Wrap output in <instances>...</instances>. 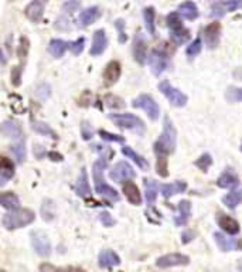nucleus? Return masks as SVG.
<instances>
[{
  "mask_svg": "<svg viewBox=\"0 0 242 272\" xmlns=\"http://www.w3.org/2000/svg\"><path fill=\"white\" fill-rule=\"evenodd\" d=\"M123 193H125V197L128 198V201L134 206H140L142 204V194H140V190L139 187L134 185V182L128 180L123 183Z\"/></svg>",
  "mask_w": 242,
  "mask_h": 272,
  "instance_id": "nucleus-21",
  "label": "nucleus"
},
{
  "mask_svg": "<svg viewBox=\"0 0 242 272\" xmlns=\"http://www.w3.org/2000/svg\"><path fill=\"white\" fill-rule=\"evenodd\" d=\"M240 150H241V152H242V142H241V148H240Z\"/></svg>",
  "mask_w": 242,
  "mask_h": 272,
  "instance_id": "nucleus-59",
  "label": "nucleus"
},
{
  "mask_svg": "<svg viewBox=\"0 0 242 272\" xmlns=\"http://www.w3.org/2000/svg\"><path fill=\"white\" fill-rule=\"evenodd\" d=\"M34 220H36L34 211L28 210V209H16V210H10L7 214H4L1 218V223L6 230L13 231V230L30 225Z\"/></svg>",
  "mask_w": 242,
  "mask_h": 272,
  "instance_id": "nucleus-2",
  "label": "nucleus"
},
{
  "mask_svg": "<svg viewBox=\"0 0 242 272\" xmlns=\"http://www.w3.org/2000/svg\"><path fill=\"white\" fill-rule=\"evenodd\" d=\"M225 98L228 102H242V88H228Z\"/></svg>",
  "mask_w": 242,
  "mask_h": 272,
  "instance_id": "nucleus-43",
  "label": "nucleus"
},
{
  "mask_svg": "<svg viewBox=\"0 0 242 272\" xmlns=\"http://www.w3.org/2000/svg\"><path fill=\"white\" fill-rule=\"evenodd\" d=\"M195 237V233L191 230H187L182 234V243L183 244H188L190 241H193V238Z\"/></svg>",
  "mask_w": 242,
  "mask_h": 272,
  "instance_id": "nucleus-53",
  "label": "nucleus"
},
{
  "mask_svg": "<svg viewBox=\"0 0 242 272\" xmlns=\"http://www.w3.org/2000/svg\"><path fill=\"white\" fill-rule=\"evenodd\" d=\"M98 264H99L101 268H113V267H118L121 264V258L115 251L104 249V251L99 252Z\"/></svg>",
  "mask_w": 242,
  "mask_h": 272,
  "instance_id": "nucleus-19",
  "label": "nucleus"
},
{
  "mask_svg": "<svg viewBox=\"0 0 242 272\" xmlns=\"http://www.w3.org/2000/svg\"><path fill=\"white\" fill-rule=\"evenodd\" d=\"M81 9V3L77 1V0H68L62 4V12L68 13V14H73V13L78 12Z\"/></svg>",
  "mask_w": 242,
  "mask_h": 272,
  "instance_id": "nucleus-46",
  "label": "nucleus"
},
{
  "mask_svg": "<svg viewBox=\"0 0 242 272\" xmlns=\"http://www.w3.org/2000/svg\"><path fill=\"white\" fill-rule=\"evenodd\" d=\"M122 153L126 156V158H129V159H132V161L142 169V170H149V163L146 161L143 156H140L139 153H136L134 149L129 148V146H123L122 148Z\"/></svg>",
  "mask_w": 242,
  "mask_h": 272,
  "instance_id": "nucleus-33",
  "label": "nucleus"
},
{
  "mask_svg": "<svg viewBox=\"0 0 242 272\" xmlns=\"http://www.w3.org/2000/svg\"><path fill=\"white\" fill-rule=\"evenodd\" d=\"M156 172L160 177H167L169 176V167H167V159L164 156H158L156 162Z\"/></svg>",
  "mask_w": 242,
  "mask_h": 272,
  "instance_id": "nucleus-42",
  "label": "nucleus"
},
{
  "mask_svg": "<svg viewBox=\"0 0 242 272\" xmlns=\"http://www.w3.org/2000/svg\"><path fill=\"white\" fill-rule=\"evenodd\" d=\"M105 101H107V105L110 108H123L125 107V102L119 97H115V95H108Z\"/></svg>",
  "mask_w": 242,
  "mask_h": 272,
  "instance_id": "nucleus-50",
  "label": "nucleus"
},
{
  "mask_svg": "<svg viewBox=\"0 0 242 272\" xmlns=\"http://www.w3.org/2000/svg\"><path fill=\"white\" fill-rule=\"evenodd\" d=\"M187 190V183L183 180H177L174 183H166V185L160 186V193L164 198H170L176 194L184 193Z\"/></svg>",
  "mask_w": 242,
  "mask_h": 272,
  "instance_id": "nucleus-20",
  "label": "nucleus"
},
{
  "mask_svg": "<svg viewBox=\"0 0 242 272\" xmlns=\"http://www.w3.org/2000/svg\"><path fill=\"white\" fill-rule=\"evenodd\" d=\"M41 1H43V3H46V4H47V1H49V0H41Z\"/></svg>",
  "mask_w": 242,
  "mask_h": 272,
  "instance_id": "nucleus-57",
  "label": "nucleus"
},
{
  "mask_svg": "<svg viewBox=\"0 0 242 272\" xmlns=\"http://www.w3.org/2000/svg\"><path fill=\"white\" fill-rule=\"evenodd\" d=\"M221 38V25L218 22H213L204 28V40L207 43V47L211 50L217 49Z\"/></svg>",
  "mask_w": 242,
  "mask_h": 272,
  "instance_id": "nucleus-13",
  "label": "nucleus"
},
{
  "mask_svg": "<svg viewBox=\"0 0 242 272\" xmlns=\"http://www.w3.org/2000/svg\"><path fill=\"white\" fill-rule=\"evenodd\" d=\"M177 145V131L174 128V125L171 122L169 116L164 118L163 122V131L161 135L159 136V139L153 145V150L158 156H164L167 158L169 155H173L176 150Z\"/></svg>",
  "mask_w": 242,
  "mask_h": 272,
  "instance_id": "nucleus-1",
  "label": "nucleus"
},
{
  "mask_svg": "<svg viewBox=\"0 0 242 272\" xmlns=\"http://www.w3.org/2000/svg\"><path fill=\"white\" fill-rule=\"evenodd\" d=\"M190 216H191V203L188 200H182L179 203V214L174 217V224L179 227L186 225L190 220Z\"/></svg>",
  "mask_w": 242,
  "mask_h": 272,
  "instance_id": "nucleus-25",
  "label": "nucleus"
},
{
  "mask_svg": "<svg viewBox=\"0 0 242 272\" xmlns=\"http://www.w3.org/2000/svg\"><path fill=\"white\" fill-rule=\"evenodd\" d=\"M14 176V164L10 159L4 158V156H0V180H1V185L6 183L9 179H12Z\"/></svg>",
  "mask_w": 242,
  "mask_h": 272,
  "instance_id": "nucleus-28",
  "label": "nucleus"
},
{
  "mask_svg": "<svg viewBox=\"0 0 242 272\" xmlns=\"http://www.w3.org/2000/svg\"><path fill=\"white\" fill-rule=\"evenodd\" d=\"M132 105L134 108H139V109L145 111L152 121H158L159 116H160V107L158 105V102L153 99V97H150L149 94H142L137 98H134Z\"/></svg>",
  "mask_w": 242,
  "mask_h": 272,
  "instance_id": "nucleus-5",
  "label": "nucleus"
},
{
  "mask_svg": "<svg viewBox=\"0 0 242 272\" xmlns=\"http://www.w3.org/2000/svg\"><path fill=\"white\" fill-rule=\"evenodd\" d=\"M95 190H97V193L99 196L108 198L110 201H118L119 200V193L112 186H109L104 179L95 180Z\"/></svg>",
  "mask_w": 242,
  "mask_h": 272,
  "instance_id": "nucleus-23",
  "label": "nucleus"
},
{
  "mask_svg": "<svg viewBox=\"0 0 242 272\" xmlns=\"http://www.w3.org/2000/svg\"><path fill=\"white\" fill-rule=\"evenodd\" d=\"M147 62H149V67L152 70V73L159 77L161 73L166 71L167 68V64H169V58H167V54L160 49L152 50L150 55L147 57Z\"/></svg>",
  "mask_w": 242,
  "mask_h": 272,
  "instance_id": "nucleus-7",
  "label": "nucleus"
},
{
  "mask_svg": "<svg viewBox=\"0 0 242 272\" xmlns=\"http://www.w3.org/2000/svg\"><path fill=\"white\" fill-rule=\"evenodd\" d=\"M177 13H179L182 17H184V19L193 22V20H195V19L198 17V7H197V4H195L194 1L187 0V1H183L182 4L179 6Z\"/></svg>",
  "mask_w": 242,
  "mask_h": 272,
  "instance_id": "nucleus-26",
  "label": "nucleus"
},
{
  "mask_svg": "<svg viewBox=\"0 0 242 272\" xmlns=\"http://www.w3.org/2000/svg\"><path fill=\"white\" fill-rule=\"evenodd\" d=\"M77 194L81 197H86L91 194V186H89V177H88V172L86 169H82L78 182H77Z\"/></svg>",
  "mask_w": 242,
  "mask_h": 272,
  "instance_id": "nucleus-31",
  "label": "nucleus"
},
{
  "mask_svg": "<svg viewBox=\"0 0 242 272\" xmlns=\"http://www.w3.org/2000/svg\"><path fill=\"white\" fill-rule=\"evenodd\" d=\"M155 17H156V12L153 7H146L143 10V19H145L146 30L149 34L155 36L156 34V26H155Z\"/></svg>",
  "mask_w": 242,
  "mask_h": 272,
  "instance_id": "nucleus-36",
  "label": "nucleus"
},
{
  "mask_svg": "<svg viewBox=\"0 0 242 272\" xmlns=\"http://www.w3.org/2000/svg\"><path fill=\"white\" fill-rule=\"evenodd\" d=\"M82 136H84L85 140H89V139L94 136V131H92V128L88 125V122H84V124H82Z\"/></svg>",
  "mask_w": 242,
  "mask_h": 272,
  "instance_id": "nucleus-52",
  "label": "nucleus"
},
{
  "mask_svg": "<svg viewBox=\"0 0 242 272\" xmlns=\"http://www.w3.org/2000/svg\"><path fill=\"white\" fill-rule=\"evenodd\" d=\"M47 156H49L50 159H51L53 162L62 161V156H61L60 153H55V152H49V153H47Z\"/></svg>",
  "mask_w": 242,
  "mask_h": 272,
  "instance_id": "nucleus-54",
  "label": "nucleus"
},
{
  "mask_svg": "<svg viewBox=\"0 0 242 272\" xmlns=\"http://www.w3.org/2000/svg\"><path fill=\"white\" fill-rule=\"evenodd\" d=\"M222 203L225 204L227 209L235 210V209L242 203V187H240V189H234L231 193H228L227 196H224Z\"/></svg>",
  "mask_w": 242,
  "mask_h": 272,
  "instance_id": "nucleus-29",
  "label": "nucleus"
},
{
  "mask_svg": "<svg viewBox=\"0 0 242 272\" xmlns=\"http://www.w3.org/2000/svg\"><path fill=\"white\" fill-rule=\"evenodd\" d=\"M109 177L116 183H125L136 177V172L128 162H118L109 172Z\"/></svg>",
  "mask_w": 242,
  "mask_h": 272,
  "instance_id": "nucleus-6",
  "label": "nucleus"
},
{
  "mask_svg": "<svg viewBox=\"0 0 242 272\" xmlns=\"http://www.w3.org/2000/svg\"><path fill=\"white\" fill-rule=\"evenodd\" d=\"M217 223L221 227L222 231H225L227 234L237 235L240 233V224L235 218L230 217L225 213H218L217 214Z\"/></svg>",
  "mask_w": 242,
  "mask_h": 272,
  "instance_id": "nucleus-16",
  "label": "nucleus"
},
{
  "mask_svg": "<svg viewBox=\"0 0 242 272\" xmlns=\"http://www.w3.org/2000/svg\"><path fill=\"white\" fill-rule=\"evenodd\" d=\"M0 135L7 139H20L23 136V129L16 121H4L0 125Z\"/></svg>",
  "mask_w": 242,
  "mask_h": 272,
  "instance_id": "nucleus-18",
  "label": "nucleus"
},
{
  "mask_svg": "<svg viewBox=\"0 0 242 272\" xmlns=\"http://www.w3.org/2000/svg\"><path fill=\"white\" fill-rule=\"evenodd\" d=\"M170 38L171 41L176 44V46H183L188 41L190 38V31L183 26L180 28H176V30H170Z\"/></svg>",
  "mask_w": 242,
  "mask_h": 272,
  "instance_id": "nucleus-34",
  "label": "nucleus"
},
{
  "mask_svg": "<svg viewBox=\"0 0 242 272\" xmlns=\"http://www.w3.org/2000/svg\"><path fill=\"white\" fill-rule=\"evenodd\" d=\"M68 47H70V43L61 40V38H53L49 44V53L55 58H61L65 54V51L68 50Z\"/></svg>",
  "mask_w": 242,
  "mask_h": 272,
  "instance_id": "nucleus-27",
  "label": "nucleus"
},
{
  "mask_svg": "<svg viewBox=\"0 0 242 272\" xmlns=\"http://www.w3.org/2000/svg\"><path fill=\"white\" fill-rule=\"evenodd\" d=\"M238 185H240L238 176L234 173L231 169L224 170L217 179V186L219 189H234V187H237Z\"/></svg>",
  "mask_w": 242,
  "mask_h": 272,
  "instance_id": "nucleus-24",
  "label": "nucleus"
},
{
  "mask_svg": "<svg viewBox=\"0 0 242 272\" xmlns=\"http://www.w3.org/2000/svg\"><path fill=\"white\" fill-rule=\"evenodd\" d=\"M99 221L104 227H113L115 225V218L109 214L108 211H101L99 213Z\"/></svg>",
  "mask_w": 242,
  "mask_h": 272,
  "instance_id": "nucleus-49",
  "label": "nucleus"
},
{
  "mask_svg": "<svg viewBox=\"0 0 242 272\" xmlns=\"http://www.w3.org/2000/svg\"><path fill=\"white\" fill-rule=\"evenodd\" d=\"M201 49H203V41H201V38L197 37L193 43L187 47V50H186V55H187L188 58H194L195 55H198V54L201 53Z\"/></svg>",
  "mask_w": 242,
  "mask_h": 272,
  "instance_id": "nucleus-39",
  "label": "nucleus"
},
{
  "mask_svg": "<svg viewBox=\"0 0 242 272\" xmlns=\"http://www.w3.org/2000/svg\"><path fill=\"white\" fill-rule=\"evenodd\" d=\"M190 258L180 252H173V254H166L163 257H159L156 261V265L159 268H171V267H184L188 265Z\"/></svg>",
  "mask_w": 242,
  "mask_h": 272,
  "instance_id": "nucleus-8",
  "label": "nucleus"
},
{
  "mask_svg": "<svg viewBox=\"0 0 242 272\" xmlns=\"http://www.w3.org/2000/svg\"><path fill=\"white\" fill-rule=\"evenodd\" d=\"M134 61L140 65H143L147 61V41L142 33H137L134 38Z\"/></svg>",
  "mask_w": 242,
  "mask_h": 272,
  "instance_id": "nucleus-12",
  "label": "nucleus"
},
{
  "mask_svg": "<svg viewBox=\"0 0 242 272\" xmlns=\"http://www.w3.org/2000/svg\"><path fill=\"white\" fill-rule=\"evenodd\" d=\"M10 81H12V85L14 87H19L22 84V67H13L12 73H10Z\"/></svg>",
  "mask_w": 242,
  "mask_h": 272,
  "instance_id": "nucleus-47",
  "label": "nucleus"
},
{
  "mask_svg": "<svg viewBox=\"0 0 242 272\" xmlns=\"http://www.w3.org/2000/svg\"><path fill=\"white\" fill-rule=\"evenodd\" d=\"M115 27L118 30V38H119V43L125 44L128 41V36H126V30H125V22L122 19H118L115 22Z\"/></svg>",
  "mask_w": 242,
  "mask_h": 272,
  "instance_id": "nucleus-45",
  "label": "nucleus"
},
{
  "mask_svg": "<svg viewBox=\"0 0 242 272\" xmlns=\"http://www.w3.org/2000/svg\"><path fill=\"white\" fill-rule=\"evenodd\" d=\"M31 244L33 248L38 255L41 257H49L50 252H51V244H50V240L47 235L41 231H34L31 234Z\"/></svg>",
  "mask_w": 242,
  "mask_h": 272,
  "instance_id": "nucleus-11",
  "label": "nucleus"
},
{
  "mask_svg": "<svg viewBox=\"0 0 242 272\" xmlns=\"http://www.w3.org/2000/svg\"><path fill=\"white\" fill-rule=\"evenodd\" d=\"M28 51H30V41L26 36H23V37H20L19 49H17V57H19L20 62H25L27 60Z\"/></svg>",
  "mask_w": 242,
  "mask_h": 272,
  "instance_id": "nucleus-37",
  "label": "nucleus"
},
{
  "mask_svg": "<svg viewBox=\"0 0 242 272\" xmlns=\"http://www.w3.org/2000/svg\"><path fill=\"white\" fill-rule=\"evenodd\" d=\"M0 64H1V65L6 64V58L3 57V51H1V49H0Z\"/></svg>",
  "mask_w": 242,
  "mask_h": 272,
  "instance_id": "nucleus-55",
  "label": "nucleus"
},
{
  "mask_svg": "<svg viewBox=\"0 0 242 272\" xmlns=\"http://www.w3.org/2000/svg\"><path fill=\"white\" fill-rule=\"evenodd\" d=\"M102 16V12L98 6H92V7H88L85 9L84 12H81L80 17H78V25L81 27H86V26L95 23L98 19Z\"/></svg>",
  "mask_w": 242,
  "mask_h": 272,
  "instance_id": "nucleus-22",
  "label": "nucleus"
},
{
  "mask_svg": "<svg viewBox=\"0 0 242 272\" xmlns=\"http://www.w3.org/2000/svg\"><path fill=\"white\" fill-rule=\"evenodd\" d=\"M0 206L6 210H16L20 206V200L12 191H3L0 193Z\"/></svg>",
  "mask_w": 242,
  "mask_h": 272,
  "instance_id": "nucleus-30",
  "label": "nucleus"
},
{
  "mask_svg": "<svg viewBox=\"0 0 242 272\" xmlns=\"http://www.w3.org/2000/svg\"><path fill=\"white\" fill-rule=\"evenodd\" d=\"M121 73L122 67L119 62L115 61V60L109 61L107 64V67H105V70H104V82H105V85L110 87V85L116 84L119 77H121Z\"/></svg>",
  "mask_w": 242,
  "mask_h": 272,
  "instance_id": "nucleus-15",
  "label": "nucleus"
},
{
  "mask_svg": "<svg viewBox=\"0 0 242 272\" xmlns=\"http://www.w3.org/2000/svg\"><path fill=\"white\" fill-rule=\"evenodd\" d=\"M109 119L121 129L134 131L139 135L145 134V122L134 113H109Z\"/></svg>",
  "mask_w": 242,
  "mask_h": 272,
  "instance_id": "nucleus-3",
  "label": "nucleus"
},
{
  "mask_svg": "<svg viewBox=\"0 0 242 272\" xmlns=\"http://www.w3.org/2000/svg\"><path fill=\"white\" fill-rule=\"evenodd\" d=\"M194 164H195L201 172H204V173H206L207 170L210 169V166L213 164V158H211V155H210V153H203L197 161L194 162Z\"/></svg>",
  "mask_w": 242,
  "mask_h": 272,
  "instance_id": "nucleus-38",
  "label": "nucleus"
},
{
  "mask_svg": "<svg viewBox=\"0 0 242 272\" xmlns=\"http://www.w3.org/2000/svg\"><path fill=\"white\" fill-rule=\"evenodd\" d=\"M31 129H33L36 134H38V135L49 136L51 139H57V137H58L57 134H55V131H54L49 124L41 122V121H34V122L31 124Z\"/></svg>",
  "mask_w": 242,
  "mask_h": 272,
  "instance_id": "nucleus-35",
  "label": "nucleus"
},
{
  "mask_svg": "<svg viewBox=\"0 0 242 272\" xmlns=\"http://www.w3.org/2000/svg\"><path fill=\"white\" fill-rule=\"evenodd\" d=\"M99 136H101L104 140H108V142H116V143H123V142H125V137H123V136L110 134V132L104 131V129L99 131Z\"/></svg>",
  "mask_w": 242,
  "mask_h": 272,
  "instance_id": "nucleus-44",
  "label": "nucleus"
},
{
  "mask_svg": "<svg viewBox=\"0 0 242 272\" xmlns=\"http://www.w3.org/2000/svg\"><path fill=\"white\" fill-rule=\"evenodd\" d=\"M108 47V37H107V33L105 30H97L94 33V38H92V46L89 50V54L92 57H98L101 54H104V51Z\"/></svg>",
  "mask_w": 242,
  "mask_h": 272,
  "instance_id": "nucleus-14",
  "label": "nucleus"
},
{
  "mask_svg": "<svg viewBox=\"0 0 242 272\" xmlns=\"http://www.w3.org/2000/svg\"><path fill=\"white\" fill-rule=\"evenodd\" d=\"M166 23H167V27H169L170 30L180 28V27H183L182 16H180L177 12L170 13L169 16L166 17Z\"/></svg>",
  "mask_w": 242,
  "mask_h": 272,
  "instance_id": "nucleus-40",
  "label": "nucleus"
},
{
  "mask_svg": "<svg viewBox=\"0 0 242 272\" xmlns=\"http://www.w3.org/2000/svg\"><path fill=\"white\" fill-rule=\"evenodd\" d=\"M214 240L217 243L218 248L221 251H240L242 248V243L240 238H235L234 235H227L221 231L214 233Z\"/></svg>",
  "mask_w": 242,
  "mask_h": 272,
  "instance_id": "nucleus-9",
  "label": "nucleus"
},
{
  "mask_svg": "<svg viewBox=\"0 0 242 272\" xmlns=\"http://www.w3.org/2000/svg\"><path fill=\"white\" fill-rule=\"evenodd\" d=\"M242 9V0H225L214 3L211 7V16L213 17H224L227 13L235 12Z\"/></svg>",
  "mask_w": 242,
  "mask_h": 272,
  "instance_id": "nucleus-10",
  "label": "nucleus"
},
{
  "mask_svg": "<svg viewBox=\"0 0 242 272\" xmlns=\"http://www.w3.org/2000/svg\"><path fill=\"white\" fill-rule=\"evenodd\" d=\"M159 193V185L155 180H150V179H146L145 180V196L146 201L149 206H153L156 203V198H158Z\"/></svg>",
  "mask_w": 242,
  "mask_h": 272,
  "instance_id": "nucleus-32",
  "label": "nucleus"
},
{
  "mask_svg": "<svg viewBox=\"0 0 242 272\" xmlns=\"http://www.w3.org/2000/svg\"><path fill=\"white\" fill-rule=\"evenodd\" d=\"M84 46H85V38L81 37L78 40H75L74 43H70V50L73 51L74 55H80L82 51H84Z\"/></svg>",
  "mask_w": 242,
  "mask_h": 272,
  "instance_id": "nucleus-48",
  "label": "nucleus"
},
{
  "mask_svg": "<svg viewBox=\"0 0 242 272\" xmlns=\"http://www.w3.org/2000/svg\"><path fill=\"white\" fill-rule=\"evenodd\" d=\"M159 91L166 97V98L169 99V102L173 105V107H176V108H183L184 105H187V95L182 92L179 88H174L171 84H170L169 81H161L160 84H159Z\"/></svg>",
  "mask_w": 242,
  "mask_h": 272,
  "instance_id": "nucleus-4",
  "label": "nucleus"
},
{
  "mask_svg": "<svg viewBox=\"0 0 242 272\" xmlns=\"http://www.w3.org/2000/svg\"><path fill=\"white\" fill-rule=\"evenodd\" d=\"M44 6H46V3H43L41 0H33L25 9L26 17L33 23H40L43 19V14H44Z\"/></svg>",
  "mask_w": 242,
  "mask_h": 272,
  "instance_id": "nucleus-17",
  "label": "nucleus"
},
{
  "mask_svg": "<svg viewBox=\"0 0 242 272\" xmlns=\"http://www.w3.org/2000/svg\"><path fill=\"white\" fill-rule=\"evenodd\" d=\"M240 270L242 271V260H241V262H240Z\"/></svg>",
  "mask_w": 242,
  "mask_h": 272,
  "instance_id": "nucleus-56",
  "label": "nucleus"
},
{
  "mask_svg": "<svg viewBox=\"0 0 242 272\" xmlns=\"http://www.w3.org/2000/svg\"><path fill=\"white\" fill-rule=\"evenodd\" d=\"M10 149H12L13 155L16 156V159H17V162L23 163V162L26 161V158H27V153H26L25 142H19V143L13 145V146Z\"/></svg>",
  "mask_w": 242,
  "mask_h": 272,
  "instance_id": "nucleus-41",
  "label": "nucleus"
},
{
  "mask_svg": "<svg viewBox=\"0 0 242 272\" xmlns=\"http://www.w3.org/2000/svg\"><path fill=\"white\" fill-rule=\"evenodd\" d=\"M75 272H85V271H81V270H78V271H75Z\"/></svg>",
  "mask_w": 242,
  "mask_h": 272,
  "instance_id": "nucleus-58",
  "label": "nucleus"
},
{
  "mask_svg": "<svg viewBox=\"0 0 242 272\" xmlns=\"http://www.w3.org/2000/svg\"><path fill=\"white\" fill-rule=\"evenodd\" d=\"M37 97H40L41 99H46L50 97V85L49 84H41L38 85L36 91Z\"/></svg>",
  "mask_w": 242,
  "mask_h": 272,
  "instance_id": "nucleus-51",
  "label": "nucleus"
}]
</instances>
